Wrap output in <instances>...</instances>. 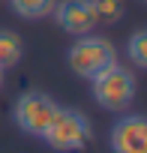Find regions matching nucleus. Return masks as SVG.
Segmentation results:
<instances>
[{
  "instance_id": "f257e3e1",
  "label": "nucleus",
  "mask_w": 147,
  "mask_h": 153,
  "mask_svg": "<svg viewBox=\"0 0 147 153\" xmlns=\"http://www.w3.org/2000/svg\"><path fill=\"white\" fill-rule=\"evenodd\" d=\"M42 138L48 141V147L60 150V153H75V150H84L93 138V126L87 120V114L75 111V108H60L54 111L48 129L42 132Z\"/></svg>"
},
{
  "instance_id": "f03ea898",
  "label": "nucleus",
  "mask_w": 147,
  "mask_h": 153,
  "mask_svg": "<svg viewBox=\"0 0 147 153\" xmlns=\"http://www.w3.org/2000/svg\"><path fill=\"white\" fill-rule=\"evenodd\" d=\"M66 63H69V69L75 72L78 78L90 81L93 75H99L102 69H108L111 63H117V48H114L111 39L87 33V36H78L75 42L69 45Z\"/></svg>"
},
{
  "instance_id": "7ed1b4c3",
  "label": "nucleus",
  "mask_w": 147,
  "mask_h": 153,
  "mask_svg": "<svg viewBox=\"0 0 147 153\" xmlns=\"http://www.w3.org/2000/svg\"><path fill=\"white\" fill-rule=\"evenodd\" d=\"M93 84V99L105 108V111H123L132 105L135 99V90H138V81L132 69L120 66V63H111L108 69H102L99 75L90 78Z\"/></svg>"
},
{
  "instance_id": "20e7f679",
  "label": "nucleus",
  "mask_w": 147,
  "mask_h": 153,
  "mask_svg": "<svg viewBox=\"0 0 147 153\" xmlns=\"http://www.w3.org/2000/svg\"><path fill=\"white\" fill-rule=\"evenodd\" d=\"M57 111V102L42 93V90H24L18 99H15V108H12V117H15V126L33 138H42V132L48 129L51 117Z\"/></svg>"
},
{
  "instance_id": "39448f33",
  "label": "nucleus",
  "mask_w": 147,
  "mask_h": 153,
  "mask_svg": "<svg viewBox=\"0 0 147 153\" xmlns=\"http://www.w3.org/2000/svg\"><path fill=\"white\" fill-rule=\"evenodd\" d=\"M51 15H54L57 27L69 36H87L96 27V15H93L90 0H57Z\"/></svg>"
},
{
  "instance_id": "423d86ee",
  "label": "nucleus",
  "mask_w": 147,
  "mask_h": 153,
  "mask_svg": "<svg viewBox=\"0 0 147 153\" xmlns=\"http://www.w3.org/2000/svg\"><path fill=\"white\" fill-rule=\"evenodd\" d=\"M111 153H147V120L141 114H123L111 126Z\"/></svg>"
},
{
  "instance_id": "0eeeda50",
  "label": "nucleus",
  "mask_w": 147,
  "mask_h": 153,
  "mask_svg": "<svg viewBox=\"0 0 147 153\" xmlns=\"http://www.w3.org/2000/svg\"><path fill=\"white\" fill-rule=\"evenodd\" d=\"M24 54V42L15 30H0V72H6L12 66L21 63Z\"/></svg>"
},
{
  "instance_id": "6e6552de",
  "label": "nucleus",
  "mask_w": 147,
  "mask_h": 153,
  "mask_svg": "<svg viewBox=\"0 0 147 153\" xmlns=\"http://www.w3.org/2000/svg\"><path fill=\"white\" fill-rule=\"evenodd\" d=\"M57 0H9V9L24 18V21H39V18H48L51 9H54Z\"/></svg>"
},
{
  "instance_id": "1a4fd4ad",
  "label": "nucleus",
  "mask_w": 147,
  "mask_h": 153,
  "mask_svg": "<svg viewBox=\"0 0 147 153\" xmlns=\"http://www.w3.org/2000/svg\"><path fill=\"white\" fill-rule=\"evenodd\" d=\"M90 3H93L96 24H117L123 18V9H126L123 0H90Z\"/></svg>"
},
{
  "instance_id": "9d476101",
  "label": "nucleus",
  "mask_w": 147,
  "mask_h": 153,
  "mask_svg": "<svg viewBox=\"0 0 147 153\" xmlns=\"http://www.w3.org/2000/svg\"><path fill=\"white\" fill-rule=\"evenodd\" d=\"M126 54H129V60H132L138 69H144V66H147V30H135V33L129 36Z\"/></svg>"
},
{
  "instance_id": "9b49d317",
  "label": "nucleus",
  "mask_w": 147,
  "mask_h": 153,
  "mask_svg": "<svg viewBox=\"0 0 147 153\" xmlns=\"http://www.w3.org/2000/svg\"><path fill=\"white\" fill-rule=\"evenodd\" d=\"M0 84H3V72H0Z\"/></svg>"
}]
</instances>
